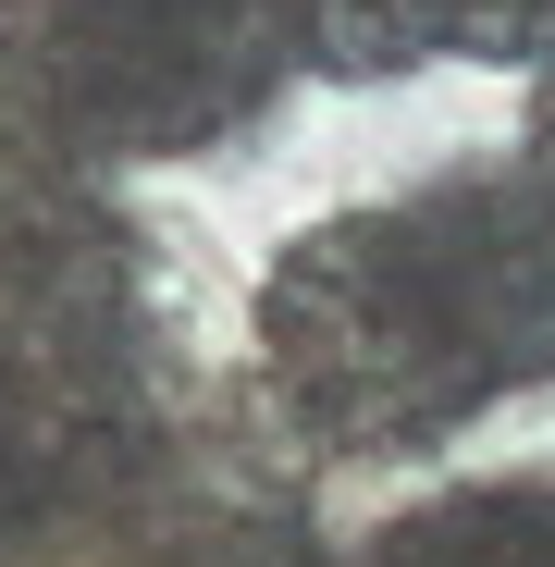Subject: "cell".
Here are the masks:
<instances>
[{
  "label": "cell",
  "mask_w": 555,
  "mask_h": 567,
  "mask_svg": "<svg viewBox=\"0 0 555 567\" xmlns=\"http://www.w3.org/2000/svg\"><path fill=\"white\" fill-rule=\"evenodd\" d=\"M0 62L62 161L185 173L247 148L321 74V25L309 0H13Z\"/></svg>",
  "instance_id": "7a4b0ae2"
},
{
  "label": "cell",
  "mask_w": 555,
  "mask_h": 567,
  "mask_svg": "<svg viewBox=\"0 0 555 567\" xmlns=\"http://www.w3.org/2000/svg\"><path fill=\"white\" fill-rule=\"evenodd\" d=\"M247 370L259 420L358 482L555 408V198L482 148L297 223L247 284Z\"/></svg>",
  "instance_id": "6da1fadb"
},
{
  "label": "cell",
  "mask_w": 555,
  "mask_h": 567,
  "mask_svg": "<svg viewBox=\"0 0 555 567\" xmlns=\"http://www.w3.org/2000/svg\"><path fill=\"white\" fill-rule=\"evenodd\" d=\"M506 161L555 198V62H531V74H518V136H506Z\"/></svg>",
  "instance_id": "5b68a950"
},
{
  "label": "cell",
  "mask_w": 555,
  "mask_h": 567,
  "mask_svg": "<svg viewBox=\"0 0 555 567\" xmlns=\"http://www.w3.org/2000/svg\"><path fill=\"white\" fill-rule=\"evenodd\" d=\"M358 567H555V456L456 468L370 518Z\"/></svg>",
  "instance_id": "277c9868"
},
{
  "label": "cell",
  "mask_w": 555,
  "mask_h": 567,
  "mask_svg": "<svg viewBox=\"0 0 555 567\" xmlns=\"http://www.w3.org/2000/svg\"><path fill=\"white\" fill-rule=\"evenodd\" d=\"M309 25L321 74L346 86H395L432 62H494V74L555 62V0H309Z\"/></svg>",
  "instance_id": "3957f363"
}]
</instances>
